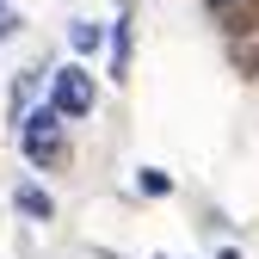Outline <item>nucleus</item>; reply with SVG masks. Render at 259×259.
<instances>
[{"mask_svg":"<svg viewBox=\"0 0 259 259\" xmlns=\"http://www.w3.org/2000/svg\"><path fill=\"white\" fill-rule=\"evenodd\" d=\"M68 44H74V56H80V62H87V56H99V50H105V25L74 19V25H68Z\"/></svg>","mask_w":259,"mask_h":259,"instance_id":"nucleus-7","label":"nucleus"},{"mask_svg":"<svg viewBox=\"0 0 259 259\" xmlns=\"http://www.w3.org/2000/svg\"><path fill=\"white\" fill-rule=\"evenodd\" d=\"M130 31H136V19H117L111 25V80H130Z\"/></svg>","mask_w":259,"mask_h":259,"instance_id":"nucleus-6","label":"nucleus"},{"mask_svg":"<svg viewBox=\"0 0 259 259\" xmlns=\"http://www.w3.org/2000/svg\"><path fill=\"white\" fill-rule=\"evenodd\" d=\"M160 259H167V253H160Z\"/></svg>","mask_w":259,"mask_h":259,"instance_id":"nucleus-11","label":"nucleus"},{"mask_svg":"<svg viewBox=\"0 0 259 259\" xmlns=\"http://www.w3.org/2000/svg\"><path fill=\"white\" fill-rule=\"evenodd\" d=\"M210 25L222 31V37L253 31V25H259V0H210Z\"/></svg>","mask_w":259,"mask_h":259,"instance_id":"nucleus-3","label":"nucleus"},{"mask_svg":"<svg viewBox=\"0 0 259 259\" xmlns=\"http://www.w3.org/2000/svg\"><path fill=\"white\" fill-rule=\"evenodd\" d=\"M13 210H19L25 222H50V216H56V198H50L44 185H31V179H25V185L13 191Z\"/></svg>","mask_w":259,"mask_h":259,"instance_id":"nucleus-5","label":"nucleus"},{"mask_svg":"<svg viewBox=\"0 0 259 259\" xmlns=\"http://www.w3.org/2000/svg\"><path fill=\"white\" fill-rule=\"evenodd\" d=\"M50 99H56V111L62 117H93V105H99V87H93V74H87V62H68V68H56L50 74Z\"/></svg>","mask_w":259,"mask_h":259,"instance_id":"nucleus-2","label":"nucleus"},{"mask_svg":"<svg viewBox=\"0 0 259 259\" xmlns=\"http://www.w3.org/2000/svg\"><path fill=\"white\" fill-rule=\"evenodd\" d=\"M13 130H19V154H25L37 173H62V167L74 160V148H68V117L56 111V99L31 105Z\"/></svg>","mask_w":259,"mask_h":259,"instance_id":"nucleus-1","label":"nucleus"},{"mask_svg":"<svg viewBox=\"0 0 259 259\" xmlns=\"http://www.w3.org/2000/svg\"><path fill=\"white\" fill-rule=\"evenodd\" d=\"M19 25H25L19 13H7V7H0V44H7V37H19Z\"/></svg>","mask_w":259,"mask_h":259,"instance_id":"nucleus-9","label":"nucleus"},{"mask_svg":"<svg viewBox=\"0 0 259 259\" xmlns=\"http://www.w3.org/2000/svg\"><path fill=\"white\" fill-rule=\"evenodd\" d=\"M37 93H44V68H19V74H13V99H7V117L19 123L31 105H37Z\"/></svg>","mask_w":259,"mask_h":259,"instance_id":"nucleus-4","label":"nucleus"},{"mask_svg":"<svg viewBox=\"0 0 259 259\" xmlns=\"http://www.w3.org/2000/svg\"><path fill=\"white\" fill-rule=\"evenodd\" d=\"M216 259H241V253H235V247H222V253H216Z\"/></svg>","mask_w":259,"mask_h":259,"instance_id":"nucleus-10","label":"nucleus"},{"mask_svg":"<svg viewBox=\"0 0 259 259\" xmlns=\"http://www.w3.org/2000/svg\"><path fill=\"white\" fill-rule=\"evenodd\" d=\"M136 191H142V198H167V191H173V179L160 173V167H142V173H136Z\"/></svg>","mask_w":259,"mask_h":259,"instance_id":"nucleus-8","label":"nucleus"}]
</instances>
